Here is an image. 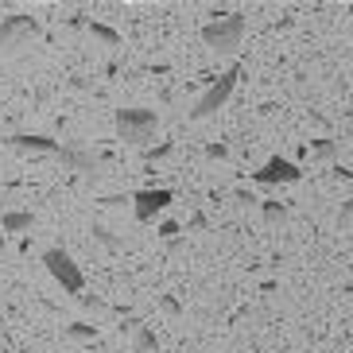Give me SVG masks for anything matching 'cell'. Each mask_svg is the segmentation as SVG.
I'll return each instance as SVG.
<instances>
[{
  "instance_id": "obj_22",
  "label": "cell",
  "mask_w": 353,
  "mask_h": 353,
  "mask_svg": "<svg viewBox=\"0 0 353 353\" xmlns=\"http://www.w3.org/2000/svg\"><path fill=\"white\" fill-rule=\"evenodd\" d=\"M0 245H4V233H0Z\"/></svg>"
},
{
  "instance_id": "obj_7",
  "label": "cell",
  "mask_w": 353,
  "mask_h": 353,
  "mask_svg": "<svg viewBox=\"0 0 353 353\" xmlns=\"http://www.w3.org/2000/svg\"><path fill=\"white\" fill-rule=\"evenodd\" d=\"M171 190L167 187H148V190H136L132 194V214L136 221H156V214H163L167 206H171Z\"/></svg>"
},
{
  "instance_id": "obj_19",
  "label": "cell",
  "mask_w": 353,
  "mask_h": 353,
  "mask_svg": "<svg viewBox=\"0 0 353 353\" xmlns=\"http://www.w3.org/2000/svg\"><path fill=\"white\" fill-rule=\"evenodd\" d=\"M94 237L101 241V245H109V249H121V241L109 237V229H101V225H94Z\"/></svg>"
},
{
  "instance_id": "obj_5",
  "label": "cell",
  "mask_w": 353,
  "mask_h": 353,
  "mask_svg": "<svg viewBox=\"0 0 353 353\" xmlns=\"http://www.w3.org/2000/svg\"><path fill=\"white\" fill-rule=\"evenodd\" d=\"M299 179H303L299 163H291V159H283V156L264 159V167L252 171V183H260V187H291V183H299Z\"/></svg>"
},
{
  "instance_id": "obj_20",
  "label": "cell",
  "mask_w": 353,
  "mask_h": 353,
  "mask_svg": "<svg viewBox=\"0 0 353 353\" xmlns=\"http://www.w3.org/2000/svg\"><path fill=\"white\" fill-rule=\"evenodd\" d=\"M159 233H163V237H175L179 225H175V221H163V225H159Z\"/></svg>"
},
{
  "instance_id": "obj_12",
  "label": "cell",
  "mask_w": 353,
  "mask_h": 353,
  "mask_svg": "<svg viewBox=\"0 0 353 353\" xmlns=\"http://www.w3.org/2000/svg\"><path fill=\"white\" fill-rule=\"evenodd\" d=\"M90 35H94L97 43H105V47H121V35H117L113 28H105V23H90Z\"/></svg>"
},
{
  "instance_id": "obj_14",
  "label": "cell",
  "mask_w": 353,
  "mask_h": 353,
  "mask_svg": "<svg viewBox=\"0 0 353 353\" xmlns=\"http://www.w3.org/2000/svg\"><path fill=\"white\" fill-rule=\"evenodd\" d=\"M66 338H74V342H94L97 330L94 326H85V322H74V326H66Z\"/></svg>"
},
{
  "instance_id": "obj_11",
  "label": "cell",
  "mask_w": 353,
  "mask_h": 353,
  "mask_svg": "<svg viewBox=\"0 0 353 353\" xmlns=\"http://www.w3.org/2000/svg\"><path fill=\"white\" fill-rule=\"evenodd\" d=\"M132 350H136V353H156V350H159L156 334L148 330V326H132Z\"/></svg>"
},
{
  "instance_id": "obj_18",
  "label": "cell",
  "mask_w": 353,
  "mask_h": 353,
  "mask_svg": "<svg viewBox=\"0 0 353 353\" xmlns=\"http://www.w3.org/2000/svg\"><path fill=\"white\" fill-rule=\"evenodd\" d=\"M206 159L221 163V159H229V148H225V144H210V148H206Z\"/></svg>"
},
{
  "instance_id": "obj_9",
  "label": "cell",
  "mask_w": 353,
  "mask_h": 353,
  "mask_svg": "<svg viewBox=\"0 0 353 353\" xmlns=\"http://www.w3.org/2000/svg\"><path fill=\"white\" fill-rule=\"evenodd\" d=\"M59 159H63L66 171H78V175H97V156H94V152H85V148H78V144H63Z\"/></svg>"
},
{
  "instance_id": "obj_8",
  "label": "cell",
  "mask_w": 353,
  "mask_h": 353,
  "mask_svg": "<svg viewBox=\"0 0 353 353\" xmlns=\"http://www.w3.org/2000/svg\"><path fill=\"white\" fill-rule=\"evenodd\" d=\"M8 148H12V152H23V156H59V152H63L59 140L39 136V132H16V136H8Z\"/></svg>"
},
{
  "instance_id": "obj_6",
  "label": "cell",
  "mask_w": 353,
  "mask_h": 353,
  "mask_svg": "<svg viewBox=\"0 0 353 353\" xmlns=\"http://www.w3.org/2000/svg\"><path fill=\"white\" fill-rule=\"evenodd\" d=\"M39 35V23L28 16V12H12L0 20V51H12L16 43H28Z\"/></svg>"
},
{
  "instance_id": "obj_21",
  "label": "cell",
  "mask_w": 353,
  "mask_h": 353,
  "mask_svg": "<svg viewBox=\"0 0 353 353\" xmlns=\"http://www.w3.org/2000/svg\"><path fill=\"white\" fill-rule=\"evenodd\" d=\"M350 20H353V4H350Z\"/></svg>"
},
{
  "instance_id": "obj_4",
  "label": "cell",
  "mask_w": 353,
  "mask_h": 353,
  "mask_svg": "<svg viewBox=\"0 0 353 353\" xmlns=\"http://www.w3.org/2000/svg\"><path fill=\"white\" fill-rule=\"evenodd\" d=\"M237 78H241V66H229L225 74H221L218 82L210 85L206 94L198 97V105L194 109H190V121H210V117L218 113L221 105L229 101V97H233V90H237Z\"/></svg>"
},
{
  "instance_id": "obj_2",
  "label": "cell",
  "mask_w": 353,
  "mask_h": 353,
  "mask_svg": "<svg viewBox=\"0 0 353 353\" xmlns=\"http://www.w3.org/2000/svg\"><path fill=\"white\" fill-rule=\"evenodd\" d=\"M117 136L128 144H148L159 132V117L152 109H117Z\"/></svg>"
},
{
  "instance_id": "obj_3",
  "label": "cell",
  "mask_w": 353,
  "mask_h": 353,
  "mask_svg": "<svg viewBox=\"0 0 353 353\" xmlns=\"http://www.w3.org/2000/svg\"><path fill=\"white\" fill-rule=\"evenodd\" d=\"M43 264H47V272L54 276V283H59L63 291H70V295H82L85 291L82 268H78V260H74L66 249H47L43 252Z\"/></svg>"
},
{
  "instance_id": "obj_13",
  "label": "cell",
  "mask_w": 353,
  "mask_h": 353,
  "mask_svg": "<svg viewBox=\"0 0 353 353\" xmlns=\"http://www.w3.org/2000/svg\"><path fill=\"white\" fill-rule=\"evenodd\" d=\"M264 221L268 225H283L288 221V206L283 202H264Z\"/></svg>"
},
{
  "instance_id": "obj_16",
  "label": "cell",
  "mask_w": 353,
  "mask_h": 353,
  "mask_svg": "<svg viewBox=\"0 0 353 353\" xmlns=\"http://www.w3.org/2000/svg\"><path fill=\"white\" fill-rule=\"evenodd\" d=\"M171 156V144H159V148H148L144 152V163H159V159Z\"/></svg>"
},
{
  "instance_id": "obj_17",
  "label": "cell",
  "mask_w": 353,
  "mask_h": 353,
  "mask_svg": "<svg viewBox=\"0 0 353 353\" xmlns=\"http://www.w3.org/2000/svg\"><path fill=\"white\" fill-rule=\"evenodd\" d=\"M338 225L353 229V198H350V202H342V210H338Z\"/></svg>"
},
{
  "instance_id": "obj_15",
  "label": "cell",
  "mask_w": 353,
  "mask_h": 353,
  "mask_svg": "<svg viewBox=\"0 0 353 353\" xmlns=\"http://www.w3.org/2000/svg\"><path fill=\"white\" fill-rule=\"evenodd\" d=\"M311 152H314V159H334V156H338V148H334L330 140H314Z\"/></svg>"
},
{
  "instance_id": "obj_1",
  "label": "cell",
  "mask_w": 353,
  "mask_h": 353,
  "mask_svg": "<svg viewBox=\"0 0 353 353\" xmlns=\"http://www.w3.org/2000/svg\"><path fill=\"white\" fill-rule=\"evenodd\" d=\"M241 39H245V16H241V12H225L221 20H214V23L202 28V43H206L210 51H218V54L237 51Z\"/></svg>"
},
{
  "instance_id": "obj_10",
  "label": "cell",
  "mask_w": 353,
  "mask_h": 353,
  "mask_svg": "<svg viewBox=\"0 0 353 353\" xmlns=\"http://www.w3.org/2000/svg\"><path fill=\"white\" fill-rule=\"evenodd\" d=\"M0 225H4V233H28V229L35 225V218L23 214V210H8V214L0 218Z\"/></svg>"
}]
</instances>
